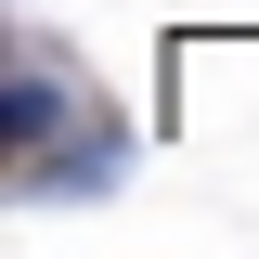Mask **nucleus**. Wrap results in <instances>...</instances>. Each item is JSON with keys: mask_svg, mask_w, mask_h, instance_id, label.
I'll use <instances>...</instances> for the list:
<instances>
[{"mask_svg": "<svg viewBox=\"0 0 259 259\" xmlns=\"http://www.w3.org/2000/svg\"><path fill=\"white\" fill-rule=\"evenodd\" d=\"M117 168H130V117L91 91L39 156H13V194H26V207H78V194H117Z\"/></svg>", "mask_w": 259, "mask_h": 259, "instance_id": "f257e3e1", "label": "nucleus"}, {"mask_svg": "<svg viewBox=\"0 0 259 259\" xmlns=\"http://www.w3.org/2000/svg\"><path fill=\"white\" fill-rule=\"evenodd\" d=\"M78 104H91V91H78L65 39H39V26H26V39H13V78H0V168H13V156H39Z\"/></svg>", "mask_w": 259, "mask_h": 259, "instance_id": "f03ea898", "label": "nucleus"}]
</instances>
